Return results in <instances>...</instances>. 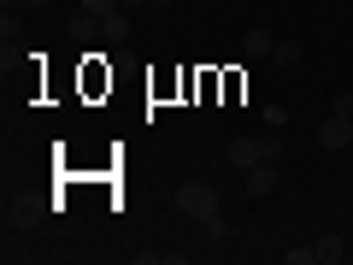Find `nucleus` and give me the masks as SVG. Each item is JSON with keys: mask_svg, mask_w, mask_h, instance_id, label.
<instances>
[{"mask_svg": "<svg viewBox=\"0 0 353 265\" xmlns=\"http://www.w3.org/2000/svg\"><path fill=\"white\" fill-rule=\"evenodd\" d=\"M318 148L324 153H347L353 148V95H341V101L330 106V118L318 124Z\"/></svg>", "mask_w": 353, "mask_h": 265, "instance_id": "f257e3e1", "label": "nucleus"}, {"mask_svg": "<svg viewBox=\"0 0 353 265\" xmlns=\"http://www.w3.org/2000/svg\"><path fill=\"white\" fill-rule=\"evenodd\" d=\"M224 159L236 165V171H253L259 159H283V141H277V136H236Z\"/></svg>", "mask_w": 353, "mask_h": 265, "instance_id": "f03ea898", "label": "nucleus"}, {"mask_svg": "<svg viewBox=\"0 0 353 265\" xmlns=\"http://www.w3.org/2000/svg\"><path fill=\"white\" fill-rule=\"evenodd\" d=\"M171 201H176V213H183V218H194V224L218 213V189H212V183H183V189L171 195Z\"/></svg>", "mask_w": 353, "mask_h": 265, "instance_id": "7ed1b4c3", "label": "nucleus"}, {"mask_svg": "<svg viewBox=\"0 0 353 265\" xmlns=\"http://www.w3.org/2000/svg\"><path fill=\"white\" fill-rule=\"evenodd\" d=\"M241 183H248V195H253V201L277 195V159H259L253 171H241Z\"/></svg>", "mask_w": 353, "mask_h": 265, "instance_id": "20e7f679", "label": "nucleus"}, {"mask_svg": "<svg viewBox=\"0 0 353 265\" xmlns=\"http://www.w3.org/2000/svg\"><path fill=\"white\" fill-rule=\"evenodd\" d=\"M224 242H230V218H224V213L201 218V253H218Z\"/></svg>", "mask_w": 353, "mask_h": 265, "instance_id": "39448f33", "label": "nucleus"}, {"mask_svg": "<svg viewBox=\"0 0 353 265\" xmlns=\"http://www.w3.org/2000/svg\"><path fill=\"white\" fill-rule=\"evenodd\" d=\"M94 24H101L106 41H130V12H124V6H118V12H106V18H94Z\"/></svg>", "mask_w": 353, "mask_h": 265, "instance_id": "423d86ee", "label": "nucleus"}, {"mask_svg": "<svg viewBox=\"0 0 353 265\" xmlns=\"http://www.w3.org/2000/svg\"><path fill=\"white\" fill-rule=\"evenodd\" d=\"M341 253H347V242H341V236H318L312 242V259L318 265H341Z\"/></svg>", "mask_w": 353, "mask_h": 265, "instance_id": "0eeeda50", "label": "nucleus"}, {"mask_svg": "<svg viewBox=\"0 0 353 265\" xmlns=\"http://www.w3.org/2000/svg\"><path fill=\"white\" fill-rule=\"evenodd\" d=\"M241 48H248V59H271V48H277V36H271V30H259V24H253Z\"/></svg>", "mask_w": 353, "mask_h": 265, "instance_id": "6e6552de", "label": "nucleus"}, {"mask_svg": "<svg viewBox=\"0 0 353 265\" xmlns=\"http://www.w3.org/2000/svg\"><path fill=\"white\" fill-rule=\"evenodd\" d=\"M271 59H277V65H301L306 48H301V41H277V48H271Z\"/></svg>", "mask_w": 353, "mask_h": 265, "instance_id": "1a4fd4ad", "label": "nucleus"}, {"mask_svg": "<svg viewBox=\"0 0 353 265\" xmlns=\"http://www.w3.org/2000/svg\"><path fill=\"white\" fill-rule=\"evenodd\" d=\"M118 6H124V0H83L88 18H106V12H118Z\"/></svg>", "mask_w": 353, "mask_h": 265, "instance_id": "9d476101", "label": "nucleus"}, {"mask_svg": "<svg viewBox=\"0 0 353 265\" xmlns=\"http://www.w3.org/2000/svg\"><path fill=\"white\" fill-rule=\"evenodd\" d=\"M53 0H6V12H48Z\"/></svg>", "mask_w": 353, "mask_h": 265, "instance_id": "9b49d317", "label": "nucleus"}, {"mask_svg": "<svg viewBox=\"0 0 353 265\" xmlns=\"http://www.w3.org/2000/svg\"><path fill=\"white\" fill-rule=\"evenodd\" d=\"M283 265H318L312 259V242H306V248H289V253H283Z\"/></svg>", "mask_w": 353, "mask_h": 265, "instance_id": "f8f14e48", "label": "nucleus"}, {"mask_svg": "<svg viewBox=\"0 0 353 265\" xmlns=\"http://www.w3.org/2000/svg\"><path fill=\"white\" fill-rule=\"evenodd\" d=\"M141 6H171V0H124V12H141Z\"/></svg>", "mask_w": 353, "mask_h": 265, "instance_id": "ddd939ff", "label": "nucleus"}]
</instances>
